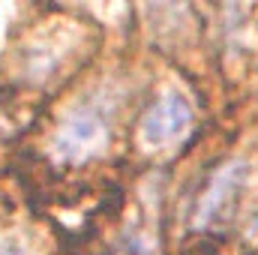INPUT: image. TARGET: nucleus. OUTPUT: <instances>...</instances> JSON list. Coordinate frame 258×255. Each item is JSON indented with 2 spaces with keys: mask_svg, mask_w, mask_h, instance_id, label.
Returning a JSON list of instances; mask_svg holds the SVG:
<instances>
[{
  "mask_svg": "<svg viewBox=\"0 0 258 255\" xmlns=\"http://www.w3.org/2000/svg\"><path fill=\"white\" fill-rule=\"evenodd\" d=\"M249 180V165L243 159H228L222 162L204 183V189L198 195V204H195L192 222L198 231H219L225 228L234 213H237V204H240V195L243 186Z\"/></svg>",
  "mask_w": 258,
  "mask_h": 255,
  "instance_id": "nucleus-1",
  "label": "nucleus"
},
{
  "mask_svg": "<svg viewBox=\"0 0 258 255\" xmlns=\"http://www.w3.org/2000/svg\"><path fill=\"white\" fill-rule=\"evenodd\" d=\"M108 141V120L99 108L84 105L75 108L66 123L57 132V156L63 162H84L90 156H96Z\"/></svg>",
  "mask_w": 258,
  "mask_h": 255,
  "instance_id": "nucleus-2",
  "label": "nucleus"
},
{
  "mask_svg": "<svg viewBox=\"0 0 258 255\" xmlns=\"http://www.w3.org/2000/svg\"><path fill=\"white\" fill-rule=\"evenodd\" d=\"M189 126H192V108H189V102L180 93H165L141 117V138L147 144H153V147H162V144L180 138Z\"/></svg>",
  "mask_w": 258,
  "mask_h": 255,
  "instance_id": "nucleus-3",
  "label": "nucleus"
},
{
  "mask_svg": "<svg viewBox=\"0 0 258 255\" xmlns=\"http://www.w3.org/2000/svg\"><path fill=\"white\" fill-rule=\"evenodd\" d=\"M0 255H24L21 249H15V246H6V243H0Z\"/></svg>",
  "mask_w": 258,
  "mask_h": 255,
  "instance_id": "nucleus-4",
  "label": "nucleus"
}]
</instances>
